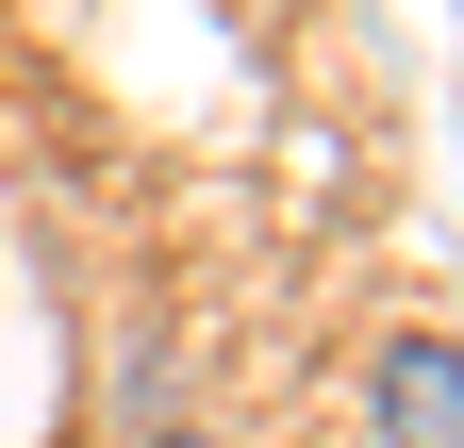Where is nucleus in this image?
Masks as SVG:
<instances>
[{
    "instance_id": "nucleus-2",
    "label": "nucleus",
    "mask_w": 464,
    "mask_h": 448,
    "mask_svg": "<svg viewBox=\"0 0 464 448\" xmlns=\"http://www.w3.org/2000/svg\"><path fill=\"white\" fill-rule=\"evenodd\" d=\"M150 448H232V432H150Z\"/></svg>"
},
{
    "instance_id": "nucleus-1",
    "label": "nucleus",
    "mask_w": 464,
    "mask_h": 448,
    "mask_svg": "<svg viewBox=\"0 0 464 448\" xmlns=\"http://www.w3.org/2000/svg\"><path fill=\"white\" fill-rule=\"evenodd\" d=\"M365 432H382V448H464V332H382Z\"/></svg>"
}]
</instances>
